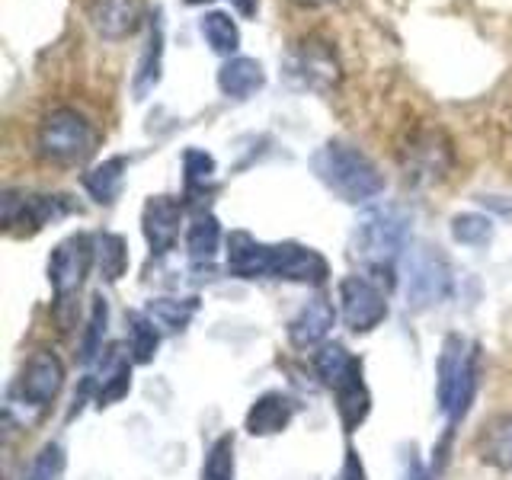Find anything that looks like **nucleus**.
Wrapping results in <instances>:
<instances>
[{
	"mask_svg": "<svg viewBox=\"0 0 512 480\" xmlns=\"http://www.w3.org/2000/svg\"><path fill=\"white\" fill-rule=\"evenodd\" d=\"M228 272L237 279H279L295 285H324L330 279V263L314 247L295 244H263L247 231H231L228 237Z\"/></svg>",
	"mask_w": 512,
	"mask_h": 480,
	"instance_id": "f257e3e1",
	"label": "nucleus"
},
{
	"mask_svg": "<svg viewBox=\"0 0 512 480\" xmlns=\"http://www.w3.org/2000/svg\"><path fill=\"white\" fill-rule=\"evenodd\" d=\"M317 180L324 183L336 199L349 205L368 202L384 192V173L365 151L346 141H327L311 157Z\"/></svg>",
	"mask_w": 512,
	"mask_h": 480,
	"instance_id": "f03ea898",
	"label": "nucleus"
},
{
	"mask_svg": "<svg viewBox=\"0 0 512 480\" xmlns=\"http://www.w3.org/2000/svg\"><path fill=\"white\" fill-rule=\"evenodd\" d=\"M314 368L333 394L343 432H356L372 413V391L365 384L362 359L352 356L343 343H324L314 352Z\"/></svg>",
	"mask_w": 512,
	"mask_h": 480,
	"instance_id": "7ed1b4c3",
	"label": "nucleus"
},
{
	"mask_svg": "<svg viewBox=\"0 0 512 480\" xmlns=\"http://www.w3.org/2000/svg\"><path fill=\"white\" fill-rule=\"evenodd\" d=\"M480 384V346L468 336H445L436 362V404L448 426L464 420Z\"/></svg>",
	"mask_w": 512,
	"mask_h": 480,
	"instance_id": "20e7f679",
	"label": "nucleus"
},
{
	"mask_svg": "<svg viewBox=\"0 0 512 480\" xmlns=\"http://www.w3.org/2000/svg\"><path fill=\"white\" fill-rule=\"evenodd\" d=\"M100 148L93 122L71 106L45 112L36 132V151L52 167H84Z\"/></svg>",
	"mask_w": 512,
	"mask_h": 480,
	"instance_id": "39448f33",
	"label": "nucleus"
},
{
	"mask_svg": "<svg viewBox=\"0 0 512 480\" xmlns=\"http://www.w3.org/2000/svg\"><path fill=\"white\" fill-rule=\"evenodd\" d=\"M410 215L400 205H375L359 218L352 234V253L368 269H391L394 260L407 250Z\"/></svg>",
	"mask_w": 512,
	"mask_h": 480,
	"instance_id": "423d86ee",
	"label": "nucleus"
},
{
	"mask_svg": "<svg viewBox=\"0 0 512 480\" xmlns=\"http://www.w3.org/2000/svg\"><path fill=\"white\" fill-rule=\"evenodd\" d=\"M61 388H64V362L48 349L36 352V356H29L20 378L13 384L7 400V416L23 410V426L32 423L36 416L48 410V404L61 394Z\"/></svg>",
	"mask_w": 512,
	"mask_h": 480,
	"instance_id": "0eeeda50",
	"label": "nucleus"
},
{
	"mask_svg": "<svg viewBox=\"0 0 512 480\" xmlns=\"http://www.w3.org/2000/svg\"><path fill=\"white\" fill-rule=\"evenodd\" d=\"M4 231L16 240L36 237L42 228L55 224L77 212V202L61 192H26V189H7L4 199Z\"/></svg>",
	"mask_w": 512,
	"mask_h": 480,
	"instance_id": "6e6552de",
	"label": "nucleus"
},
{
	"mask_svg": "<svg viewBox=\"0 0 512 480\" xmlns=\"http://www.w3.org/2000/svg\"><path fill=\"white\" fill-rule=\"evenodd\" d=\"M282 68L295 87L314 90V93H333L343 80L340 55H336L333 42L320 36H304L292 42V48L285 52Z\"/></svg>",
	"mask_w": 512,
	"mask_h": 480,
	"instance_id": "1a4fd4ad",
	"label": "nucleus"
},
{
	"mask_svg": "<svg viewBox=\"0 0 512 480\" xmlns=\"http://www.w3.org/2000/svg\"><path fill=\"white\" fill-rule=\"evenodd\" d=\"M400 170L413 186L442 183L455 167V148L442 128H416L400 144Z\"/></svg>",
	"mask_w": 512,
	"mask_h": 480,
	"instance_id": "9d476101",
	"label": "nucleus"
},
{
	"mask_svg": "<svg viewBox=\"0 0 512 480\" xmlns=\"http://www.w3.org/2000/svg\"><path fill=\"white\" fill-rule=\"evenodd\" d=\"M404 292H407V304L416 311L442 304L452 295V266H448V260L439 253V247L416 244L407 250Z\"/></svg>",
	"mask_w": 512,
	"mask_h": 480,
	"instance_id": "9b49d317",
	"label": "nucleus"
},
{
	"mask_svg": "<svg viewBox=\"0 0 512 480\" xmlns=\"http://www.w3.org/2000/svg\"><path fill=\"white\" fill-rule=\"evenodd\" d=\"M96 263V237L93 234H71L48 256V282L58 304H71L84 288L90 266Z\"/></svg>",
	"mask_w": 512,
	"mask_h": 480,
	"instance_id": "f8f14e48",
	"label": "nucleus"
},
{
	"mask_svg": "<svg viewBox=\"0 0 512 480\" xmlns=\"http://www.w3.org/2000/svg\"><path fill=\"white\" fill-rule=\"evenodd\" d=\"M340 317L352 333H372L388 317V298L368 276H346L336 288Z\"/></svg>",
	"mask_w": 512,
	"mask_h": 480,
	"instance_id": "ddd939ff",
	"label": "nucleus"
},
{
	"mask_svg": "<svg viewBox=\"0 0 512 480\" xmlns=\"http://www.w3.org/2000/svg\"><path fill=\"white\" fill-rule=\"evenodd\" d=\"M183 202L176 196H151L141 208V231L154 256H167L180 240Z\"/></svg>",
	"mask_w": 512,
	"mask_h": 480,
	"instance_id": "4468645a",
	"label": "nucleus"
},
{
	"mask_svg": "<svg viewBox=\"0 0 512 480\" xmlns=\"http://www.w3.org/2000/svg\"><path fill=\"white\" fill-rule=\"evenodd\" d=\"M90 26L106 42H122L141 29V0H90Z\"/></svg>",
	"mask_w": 512,
	"mask_h": 480,
	"instance_id": "2eb2a0df",
	"label": "nucleus"
},
{
	"mask_svg": "<svg viewBox=\"0 0 512 480\" xmlns=\"http://www.w3.org/2000/svg\"><path fill=\"white\" fill-rule=\"evenodd\" d=\"M295 416H298V400L292 394L266 391V394H260L250 404L244 429L250 432V436H256V439L279 436V432H285L288 426H292Z\"/></svg>",
	"mask_w": 512,
	"mask_h": 480,
	"instance_id": "dca6fc26",
	"label": "nucleus"
},
{
	"mask_svg": "<svg viewBox=\"0 0 512 480\" xmlns=\"http://www.w3.org/2000/svg\"><path fill=\"white\" fill-rule=\"evenodd\" d=\"M132 352H125L122 346H109L100 356V375L93 384V400L96 407H112L132 391Z\"/></svg>",
	"mask_w": 512,
	"mask_h": 480,
	"instance_id": "f3484780",
	"label": "nucleus"
},
{
	"mask_svg": "<svg viewBox=\"0 0 512 480\" xmlns=\"http://www.w3.org/2000/svg\"><path fill=\"white\" fill-rule=\"evenodd\" d=\"M333 320H336V308L333 301L317 295L311 298L304 308L288 320V343L295 349H314L327 340V333L333 330Z\"/></svg>",
	"mask_w": 512,
	"mask_h": 480,
	"instance_id": "a211bd4d",
	"label": "nucleus"
},
{
	"mask_svg": "<svg viewBox=\"0 0 512 480\" xmlns=\"http://www.w3.org/2000/svg\"><path fill=\"white\" fill-rule=\"evenodd\" d=\"M160 71H164V13L157 10L148 26V42H144L138 71L132 80L135 100H148V93H154V87L160 84Z\"/></svg>",
	"mask_w": 512,
	"mask_h": 480,
	"instance_id": "6ab92c4d",
	"label": "nucleus"
},
{
	"mask_svg": "<svg viewBox=\"0 0 512 480\" xmlns=\"http://www.w3.org/2000/svg\"><path fill=\"white\" fill-rule=\"evenodd\" d=\"M266 87V71L256 58L234 55L218 68V90L228 100H250L256 90Z\"/></svg>",
	"mask_w": 512,
	"mask_h": 480,
	"instance_id": "aec40b11",
	"label": "nucleus"
},
{
	"mask_svg": "<svg viewBox=\"0 0 512 480\" xmlns=\"http://www.w3.org/2000/svg\"><path fill=\"white\" fill-rule=\"evenodd\" d=\"M477 455L496 471H512V413H496L477 436Z\"/></svg>",
	"mask_w": 512,
	"mask_h": 480,
	"instance_id": "412c9836",
	"label": "nucleus"
},
{
	"mask_svg": "<svg viewBox=\"0 0 512 480\" xmlns=\"http://www.w3.org/2000/svg\"><path fill=\"white\" fill-rule=\"evenodd\" d=\"M125 170H128V157L116 154V157H106L103 164H96L84 173V189L93 202L100 205H112L122 196V186H125Z\"/></svg>",
	"mask_w": 512,
	"mask_h": 480,
	"instance_id": "4be33fe9",
	"label": "nucleus"
},
{
	"mask_svg": "<svg viewBox=\"0 0 512 480\" xmlns=\"http://www.w3.org/2000/svg\"><path fill=\"white\" fill-rule=\"evenodd\" d=\"M221 250V224L212 212H199L186 228V253L192 263H212Z\"/></svg>",
	"mask_w": 512,
	"mask_h": 480,
	"instance_id": "5701e85b",
	"label": "nucleus"
},
{
	"mask_svg": "<svg viewBox=\"0 0 512 480\" xmlns=\"http://www.w3.org/2000/svg\"><path fill=\"white\" fill-rule=\"evenodd\" d=\"M199 32H202L205 45L212 48L215 55L231 58L240 48V29L234 23V16L224 13V10H208L199 20Z\"/></svg>",
	"mask_w": 512,
	"mask_h": 480,
	"instance_id": "b1692460",
	"label": "nucleus"
},
{
	"mask_svg": "<svg viewBox=\"0 0 512 480\" xmlns=\"http://www.w3.org/2000/svg\"><path fill=\"white\" fill-rule=\"evenodd\" d=\"M199 311L196 298H151L144 314H148L154 324L160 327V333H176L186 330V324Z\"/></svg>",
	"mask_w": 512,
	"mask_h": 480,
	"instance_id": "393cba45",
	"label": "nucleus"
},
{
	"mask_svg": "<svg viewBox=\"0 0 512 480\" xmlns=\"http://www.w3.org/2000/svg\"><path fill=\"white\" fill-rule=\"evenodd\" d=\"M125 324H128V352H132V359L138 365L154 362L160 346V327L144 311H128Z\"/></svg>",
	"mask_w": 512,
	"mask_h": 480,
	"instance_id": "a878e982",
	"label": "nucleus"
},
{
	"mask_svg": "<svg viewBox=\"0 0 512 480\" xmlns=\"http://www.w3.org/2000/svg\"><path fill=\"white\" fill-rule=\"evenodd\" d=\"M96 269L106 282H119L128 272V240L116 231L96 234Z\"/></svg>",
	"mask_w": 512,
	"mask_h": 480,
	"instance_id": "bb28decb",
	"label": "nucleus"
},
{
	"mask_svg": "<svg viewBox=\"0 0 512 480\" xmlns=\"http://www.w3.org/2000/svg\"><path fill=\"white\" fill-rule=\"evenodd\" d=\"M106 324H109V304L103 295H96L90 304V317H87V330L84 340H80V362L90 365L93 359L103 356V340H106Z\"/></svg>",
	"mask_w": 512,
	"mask_h": 480,
	"instance_id": "cd10ccee",
	"label": "nucleus"
},
{
	"mask_svg": "<svg viewBox=\"0 0 512 480\" xmlns=\"http://www.w3.org/2000/svg\"><path fill=\"white\" fill-rule=\"evenodd\" d=\"M493 218L480 212H461L452 218V237L461 247H487L493 240Z\"/></svg>",
	"mask_w": 512,
	"mask_h": 480,
	"instance_id": "c85d7f7f",
	"label": "nucleus"
},
{
	"mask_svg": "<svg viewBox=\"0 0 512 480\" xmlns=\"http://www.w3.org/2000/svg\"><path fill=\"white\" fill-rule=\"evenodd\" d=\"M234 432H224L212 445L202 464V480H234Z\"/></svg>",
	"mask_w": 512,
	"mask_h": 480,
	"instance_id": "c756f323",
	"label": "nucleus"
},
{
	"mask_svg": "<svg viewBox=\"0 0 512 480\" xmlns=\"http://www.w3.org/2000/svg\"><path fill=\"white\" fill-rule=\"evenodd\" d=\"M218 164L215 157L202 151V148H186L183 154V180H186V192H202L208 183L215 180Z\"/></svg>",
	"mask_w": 512,
	"mask_h": 480,
	"instance_id": "7c9ffc66",
	"label": "nucleus"
},
{
	"mask_svg": "<svg viewBox=\"0 0 512 480\" xmlns=\"http://www.w3.org/2000/svg\"><path fill=\"white\" fill-rule=\"evenodd\" d=\"M64 464H68L64 448L58 442H45L23 471V480H58L64 474Z\"/></svg>",
	"mask_w": 512,
	"mask_h": 480,
	"instance_id": "2f4dec72",
	"label": "nucleus"
},
{
	"mask_svg": "<svg viewBox=\"0 0 512 480\" xmlns=\"http://www.w3.org/2000/svg\"><path fill=\"white\" fill-rule=\"evenodd\" d=\"M333 480H368V474H365V461L359 458V452H356L352 445L346 448L343 464H340V471H336Z\"/></svg>",
	"mask_w": 512,
	"mask_h": 480,
	"instance_id": "473e14b6",
	"label": "nucleus"
},
{
	"mask_svg": "<svg viewBox=\"0 0 512 480\" xmlns=\"http://www.w3.org/2000/svg\"><path fill=\"white\" fill-rule=\"evenodd\" d=\"M404 480H436V474H432V471L426 468L420 455L410 452V458H407V468H404Z\"/></svg>",
	"mask_w": 512,
	"mask_h": 480,
	"instance_id": "72a5a7b5",
	"label": "nucleus"
},
{
	"mask_svg": "<svg viewBox=\"0 0 512 480\" xmlns=\"http://www.w3.org/2000/svg\"><path fill=\"white\" fill-rule=\"evenodd\" d=\"M231 4H234V10H237L240 16H253L256 7H260V0H231Z\"/></svg>",
	"mask_w": 512,
	"mask_h": 480,
	"instance_id": "f704fd0d",
	"label": "nucleus"
},
{
	"mask_svg": "<svg viewBox=\"0 0 512 480\" xmlns=\"http://www.w3.org/2000/svg\"><path fill=\"white\" fill-rule=\"evenodd\" d=\"M480 202L490 205V208H496V212H503V215H512V205L500 202V196H480Z\"/></svg>",
	"mask_w": 512,
	"mask_h": 480,
	"instance_id": "c9c22d12",
	"label": "nucleus"
},
{
	"mask_svg": "<svg viewBox=\"0 0 512 480\" xmlns=\"http://www.w3.org/2000/svg\"><path fill=\"white\" fill-rule=\"evenodd\" d=\"M295 7H301V10H320V7H330V4H336V0H292Z\"/></svg>",
	"mask_w": 512,
	"mask_h": 480,
	"instance_id": "e433bc0d",
	"label": "nucleus"
}]
</instances>
